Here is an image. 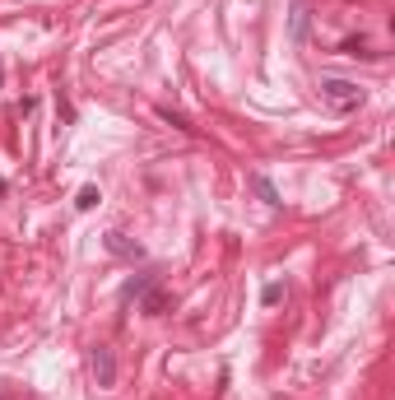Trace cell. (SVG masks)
<instances>
[{"mask_svg":"<svg viewBox=\"0 0 395 400\" xmlns=\"http://www.w3.org/2000/svg\"><path fill=\"white\" fill-rule=\"evenodd\" d=\"M321 98H326L335 112H354V108H363V88H358L354 79H321Z\"/></svg>","mask_w":395,"mask_h":400,"instance_id":"1","label":"cell"},{"mask_svg":"<svg viewBox=\"0 0 395 400\" xmlns=\"http://www.w3.org/2000/svg\"><path fill=\"white\" fill-rule=\"evenodd\" d=\"M93 377H98V386H117V354H112V344L93 349Z\"/></svg>","mask_w":395,"mask_h":400,"instance_id":"2","label":"cell"},{"mask_svg":"<svg viewBox=\"0 0 395 400\" xmlns=\"http://www.w3.org/2000/svg\"><path fill=\"white\" fill-rule=\"evenodd\" d=\"M135 303H139V312H144V317H163V312L172 307V298H168L163 289H158V280H154V284H149V289L135 298Z\"/></svg>","mask_w":395,"mask_h":400,"instance_id":"3","label":"cell"},{"mask_svg":"<svg viewBox=\"0 0 395 400\" xmlns=\"http://www.w3.org/2000/svg\"><path fill=\"white\" fill-rule=\"evenodd\" d=\"M102 242H107V252H112V256H121V261H139V256H144V247L130 242L126 233H107Z\"/></svg>","mask_w":395,"mask_h":400,"instance_id":"4","label":"cell"},{"mask_svg":"<svg viewBox=\"0 0 395 400\" xmlns=\"http://www.w3.org/2000/svg\"><path fill=\"white\" fill-rule=\"evenodd\" d=\"M339 51H344V56H363V61H372V56H376L367 38H344V42H339Z\"/></svg>","mask_w":395,"mask_h":400,"instance_id":"5","label":"cell"},{"mask_svg":"<svg viewBox=\"0 0 395 400\" xmlns=\"http://www.w3.org/2000/svg\"><path fill=\"white\" fill-rule=\"evenodd\" d=\"M307 24H312V10H307V0H297L293 5V42L307 38Z\"/></svg>","mask_w":395,"mask_h":400,"instance_id":"6","label":"cell"},{"mask_svg":"<svg viewBox=\"0 0 395 400\" xmlns=\"http://www.w3.org/2000/svg\"><path fill=\"white\" fill-rule=\"evenodd\" d=\"M251 186H256V195L260 200H265V205H284V200H279V191H275V182H270V177H251Z\"/></svg>","mask_w":395,"mask_h":400,"instance_id":"7","label":"cell"},{"mask_svg":"<svg viewBox=\"0 0 395 400\" xmlns=\"http://www.w3.org/2000/svg\"><path fill=\"white\" fill-rule=\"evenodd\" d=\"M102 200V191L98 186H79V195H75V210H93Z\"/></svg>","mask_w":395,"mask_h":400,"instance_id":"8","label":"cell"},{"mask_svg":"<svg viewBox=\"0 0 395 400\" xmlns=\"http://www.w3.org/2000/svg\"><path fill=\"white\" fill-rule=\"evenodd\" d=\"M158 117L168 121V126H177V130H191V121L181 117V112H172V108H158Z\"/></svg>","mask_w":395,"mask_h":400,"instance_id":"9","label":"cell"},{"mask_svg":"<svg viewBox=\"0 0 395 400\" xmlns=\"http://www.w3.org/2000/svg\"><path fill=\"white\" fill-rule=\"evenodd\" d=\"M279 298H284V284H265V293H260V303H265V307H275Z\"/></svg>","mask_w":395,"mask_h":400,"instance_id":"10","label":"cell"},{"mask_svg":"<svg viewBox=\"0 0 395 400\" xmlns=\"http://www.w3.org/2000/svg\"><path fill=\"white\" fill-rule=\"evenodd\" d=\"M0 195H5V177H0Z\"/></svg>","mask_w":395,"mask_h":400,"instance_id":"11","label":"cell"},{"mask_svg":"<svg viewBox=\"0 0 395 400\" xmlns=\"http://www.w3.org/2000/svg\"><path fill=\"white\" fill-rule=\"evenodd\" d=\"M0 79H5V70H0Z\"/></svg>","mask_w":395,"mask_h":400,"instance_id":"12","label":"cell"},{"mask_svg":"<svg viewBox=\"0 0 395 400\" xmlns=\"http://www.w3.org/2000/svg\"><path fill=\"white\" fill-rule=\"evenodd\" d=\"M0 400H5V396H0Z\"/></svg>","mask_w":395,"mask_h":400,"instance_id":"13","label":"cell"}]
</instances>
